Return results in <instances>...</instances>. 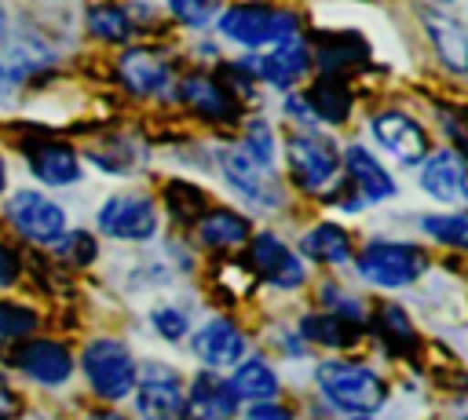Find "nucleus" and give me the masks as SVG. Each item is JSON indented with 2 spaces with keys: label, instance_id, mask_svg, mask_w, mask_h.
I'll list each match as a JSON object with an SVG mask.
<instances>
[{
  "label": "nucleus",
  "instance_id": "nucleus-1",
  "mask_svg": "<svg viewBox=\"0 0 468 420\" xmlns=\"http://www.w3.org/2000/svg\"><path fill=\"white\" fill-rule=\"evenodd\" d=\"M314 383H318L322 398L347 416H369L388 402V383L366 362L325 358L314 365Z\"/></svg>",
  "mask_w": 468,
  "mask_h": 420
},
{
  "label": "nucleus",
  "instance_id": "nucleus-2",
  "mask_svg": "<svg viewBox=\"0 0 468 420\" xmlns=\"http://www.w3.org/2000/svg\"><path fill=\"white\" fill-rule=\"evenodd\" d=\"M216 29L223 40L256 55L289 37H300V18H296V11H285V7H274L263 0H245V4L223 7L216 15Z\"/></svg>",
  "mask_w": 468,
  "mask_h": 420
},
{
  "label": "nucleus",
  "instance_id": "nucleus-3",
  "mask_svg": "<svg viewBox=\"0 0 468 420\" xmlns=\"http://www.w3.org/2000/svg\"><path fill=\"white\" fill-rule=\"evenodd\" d=\"M285 164H289V175L296 183V190L303 194H333L340 183V153L333 146V139L318 135V131H296L289 135L285 142Z\"/></svg>",
  "mask_w": 468,
  "mask_h": 420
},
{
  "label": "nucleus",
  "instance_id": "nucleus-4",
  "mask_svg": "<svg viewBox=\"0 0 468 420\" xmlns=\"http://www.w3.org/2000/svg\"><path fill=\"white\" fill-rule=\"evenodd\" d=\"M355 270L362 281H369L377 289H406L428 270V256L420 245L380 237V241H369L355 256Z\"/></svg>",
  "mask_w": 468,
  "mask_h": 420
},
{
  "label": "nucleus",
  "instance_id": "nucleus-5",
  "mask_svg": "<svg viewBox=\"0 0 468 420\" xmlns=\"http://www.w3.org/2000/svg\"><path fill=\"white\" fill-rule=\"evenodd\" d=\"M216 164H219V175L227 179V186L249 201L252 208H263V212H274L285 205V186L278 183L274 168L252 161L241 146H219L216 150Z\"/></svg>",
  "mask_w": 468,
  "mask_h": 420
},
{
  "label": "nucleus",
  "instance_id": "nucleus-6",
  "mask_svg": "<svg viewBox=\"0 0 468 420\" xmlns=\"http://www.w3.org/2000/svg\"><path fill=\"white\" fill-rule=\"evenodd\" d=\"M80 369L91 383V391L102 398V402H121L135 391V358L132 351L121 343V340H110V336H99L84 347L80 354Z\"/></svg>",
  "mask_w": 468,
  "mask_h": 420
},
{
  "label": "nucleus",
  "instance_id": "nucleus-7",
  "mask_svg": "<svg viewBox=\"0 0 468 420\" xmlns=\"http://www.w3.org/2000/svg\"><path fill=\"white\" fill-rule=\"evenodd\" d=\"M238 66L252 77V84H267L278 91H292L307 73H311V47L303 37H289L267 51L238 58Z\"/></svg>",
  "mask_w": 468,
  "mask_h": 420
},
{
  "label": "nucleus",
  "instance_id": "nucleus-8",
  "mask_svg": "<svg viewBox=\"0 0 468 420\" xmlns=\"http://www.w3.org/2000/svg\"><path fill=\"white\" fill-rule=\"evenodd\" d=\"M135 409L143 420H186V391L172 365L146 362L135 373Z\"/></svg>",
  "mask_w": 468,
  "mask_h": 420
},
{
  "label": "nucleus",
  "instance_id": "nucleus-9",
  "mask_svg": "<svg viewBox=\"0 0 468 420\" xmlns=\"http://www.w3.org/2000/svg\"><path fill=\"white\" fill-rule=\"evenodd\" d=\"M369 135L373 142L391 153L399 164H420L428 153H431V142H428V131L417 117L402 113V110H380L369 117Z\"/></svg>",
  "mask_w": 468,
  "mask_h": 420
},
{
  "label": "nucleus",
  "instance_id": "nucleus-10",
  "mask_svg": "<svg viewBox=\"0 0 468 420\" xmlns=\"http://www.w3.org/2000/svg\"><path fill=\"white\" fill-rule=\"evenodd\" d=\"M7 223L33 245H55L66 234V212L37 190H18L7 201Z\"/></svg>",
  "mask_w": 468,
  "mask_h": 420
},
{
  "label": "nucleus",
  "instance_id": "nucleus-11",
  "mask_svg": "<svg viewBox=\"0 0 468 420\" xmlns=\"http://www.w3.org/2000/svg\"><path fill=\"white\" fill-rule=\"evenodd\" d=\"M99 230L117 241H150L157 234V208L146 194H113L99 208Z\"/></svg>",
  "mask_w": 468,
  "mask_h": 420
},
{
  "label": "nucleus",
  "instance_id": "nucleus-12",
  "mask_svg": "<svg viewBox=\"0 0 468 420\" xmlns=\"http://www.w3.org/2000/svg\"><path fill=\"white\" fill-rule=\"evenodd\" d=\"M249 263H252V270H256L267 285L285 289V292H289V289H300V285L307 281L303 259H300L278 234H271V230L249 237Z\"/></svg>",
  "mask_w": 468,
  "mask_h": 420
},
{
  "label": "nucleus",
  "instance_id": "nucleus-13",
  "mask_svg": "<svg viewBox=\"0 0 468 420\" xmlns=\"http://www.w3.org/2000/svg\"><path fill=\"white\" fill-rule=\"evenodd\" d=\"M4 358H7V365L22 369L29 380H37L44 387H58L73 373V354L55 340H18L15 347L4 351Z\"/></svg>",
  "mask_w": 468,
  "mask_h": 420
},
{
  "label": "nucleus",
  "instance_id": "nucleus-14",
  "mask_svg": "<svg viewBox=\"0 0 468 420\" xmlns=\"http://www.w3.org/2000/svg\"><path fill=\"white\" fill-rule=\"evenodd\" d=\"M420 190L439 205H468V161L442 146L420 161Z\"/></svg>",
  "mask_w": 468,
  "mask_h": 420
},
{
  "label": "nucleus",
  "instance_id": "nucleus-15",
  "mask_svg": "<svg viewBox=\"0 0 468 420\" xmlns=\"http://www.w3.org/2000/svg\"><path fill=\"white\" fill-rule=\"evenodd\" d=\"M245 347H249V340H245V332H241L230 318H208V321L197 325L194 336H190L194 358H197L201 365H208L212 373H216V369H234V365L245 358Z\"/></svg>",
  "mask_w": 468,
  "mask_h": 420
},
{
  "label": "nucleus",
  "instance_id": "nucleus-16",
  "mask_svg": "<svg viewBox=\"0 0 468 420\" xmlns=\"http://www.w3.org/2000/svg\"><path fill=\"white\" fill-rule=\"evenodd\" d=\"M340 168L347 172V186L355 190V197L362 205H380V201H391L395 197V179L391 172L362 146V142H351L340 157Z\"/></svg>",
  "mask_w": 468,
  "mask_h": 420
},
{
  "label": "nucleus",
  "instance_id": "nucleus-17",
  "mask_svg": "<svg viewBox=\"0 0 468 420\" xmlns=\"http://www.w3.org/2000/svg\"><path fill=\"white\" fill-rule=\"evenodd\" d=\"M179 99L212 124H234L241 117V102L212 73H186L179 80Z\"/></svg>",
  "mask_w": 468,
  "mask_h": 420
},
{
  "label": "nucleus",
  "instance_id": "nucleus-18",
  "mask_svg": "<svg viewBox=\"0 0 468 420\" xmlns=\"http://www.w3.org/2000/svg\"><path fill=\"white\" fill-rule=\"evenodd\" d=\"M420 26L428 33V44H431L439 66L453 77H468V29L435 7L420 11Z\"/></svg>",
  "mask_w": 468,
  "mask_h": 420
},
{
  "label": "nucleus",
  "instance_id": "nucleus-19",
  "mask_svg": "<svg viewBox=\"0 0 468 420\" xmlns=\"http://www.w3.org/2000/svg\"><path fill=\"white\" fill-rule=\"evenodd\" d=\"M307 47H311V66H318L322 77H344L347 69L369 58V44L351 29H325Z\"/></svg>",
  "mask_w": 468,
  "mask_h": 420
},
{
  "label": "nucleus",
  "instance_id": "nucleus-20",
  "mask_svg": "<svg viewBox=\"0 0 468 420\" xmlns=\"http://www.w3.org/2000/svg\"><path fill=\"white\" fill-rule=\"evenodd\" d=\"M238 416V398L223 376L212 369L197 373L186 387V420H234Z\"/></svg>",
  "mask_w": 468,
  "mask_h": 420
},
{
  "label": "nucleus",
  "instance_id": "nucleus-21",
  "mask_svg": "<svg viewBox=\"0 0 468 420\" xmlns=\"http://www.w3.org/2000/svg\"><path fill=\"white\" fill-rule=\"evenodd\" d=\"M117 77L132 95H161L172 80V69L150 47H128L117 62Z\"/></svg>",
  "mask_w": 468,
  "mask_h": 420
},
{
  "label": "nucleus",
  "instance_id": "nucleus-22",
  "mask_svg": "<svg viewBox=\"0 0 468 420\" xmlns=\"http://www.w3.org/2000/svg\"><path fill=\"white\" fill-rule=\"evenodd\" d=\"M303 102L314 117V124H344L355 110V95L347 88L344 77H318L307 91H303Z\"/></svg>",
  "mask_w": 468,
  "mask_h": 420
},
{
  "label": "nucleus",
  "instance_id": "nucleus-23",
  "mask_svg": "<svg viewBox=\"0 0 468 420\" xmlns=\"http://www.w3.org/2000/svg\"><path fill=\"white\" fill-rule=\"evenodd\" d=\"M29 168L48 186H69L80 179V157L66 142H37L29 146Z\"/></svg>",
  "mask_w": 468,
  "mask_h": 420
},
{
  "label": "nucleus",
  "instance_id": "nucleus-24",
  "mask_svg": "<svg viewBox=\"0 0 468 420\" xmlns=\"http://www.w3.org/2000/svg\"><path fill=\"white\" fill-rule=\"evenodd\" d=\"M252 237V226H249V219L241 215V212H234V208H212V212H205L201 219H197V241L205 245V248H238V245H245Z\"/></svg>",
  "mask_w": 468,
  "mask_h": 420
},
{
  "label": "nucleus",
  "instance_id": "nucleus-25",
  "mask_svg": "<svg viewBox=\"0 0 468 420\" xmlns=\"http://www.w3.org/2000/svg\"><path fill=\"white\" fill-rule=\"evenodd\" d=\"M300 252L322 267H344L351 259V234L340 223H314L303 237H300Z\"/></svg>",
  "mask_w": 468,
  "mask_h": 420
},
{
  "label": "nucleus",
  "instance_id": "nucleus-26",
  "mask_svg": "<svg viewBox=\"0 0 468 420\" xmlns=\"http://www.w3.org/2000/svg\"><path fill=\"white\" fill-rule=\"evenodd\" d=\"M230 391H234V398L238 402H274V394H278V373L271 369V362H263V358H241L238 365H234V373H230Z\"/></svg>",
  "mask_w": 468,
  "mask_h": 420
},
{
  "label": "nucleus",
  "instance_id": "nucleus-27",
  "mask_svg": "<svg viewBox=\"0 0 468 420\" xmlns=\"http://www.w3.org/2000/svg\"><path fill=\"white\" fill-rule=\"evenodd\" d=\"M373 329H377V336H380L384 351H388V354H395V358H410V354H417V351H420L417 329H413L410 314H406L399 303H384V307L377 310V318H373Z\"/></svg>",
  "mask_w": 468,
  "mask_h": 420
},
{
  "label": "nucleus",
  "instance_id": "nucleus-28",
  "mask_svg": "<svg viewBox=\"0 0 468 420\" xmlns=\"http://www.w3.org/2000/svg\"><path fill=\"white\" fill-rule=\"evenodd\" d=\"M300 340L307 343H318V347H333V351H344V347H355L358 343V325L344 321V318H333L325 310H311L300 318Z\"/></svg>",
  "mask_w": 468,
  "mask_h": 420
},
{
  "label": "nucleus",
  "instance_id": "nucleus-29",
  "mask_svg": "<svg viewBox=\"0 0 468 420\" xmlns=\"http://www.w3.org/2000/svg\"><path fill=\"white\" fill-rule=\"evenodd\" d=\"M165 208H168V215L176 223H197L205 215V208H208V194L201 186L186 183V179H172L165 186Z\"/></svg>",
  "mask_w": 468,
  "mask_h": 420
},
{
  "label": "nucleus",
  "instance_id": "nucleus-30",
  "mask_svg": "<svg viewBox=\"0 0 468 420\" xmlns=\"http://www.w3.org/2000/svg\"><path fill=\"white\" fill-rule=\"evenodd\" d=\"M420 230H424L431 241H439V245H450V248L468 252V208L420 215Z\"/></svg>",
  "mask_w": 468,
  "mask_h": 420
},
{
  "label": "nucleus",
  "instance_id": "nucleus-31",
  "mask_svg": "<svg viewBox=\"0 0 468 420\" xmlns=\"http://www.w3.org/2000/svg\"><path fill=\"white\" fill-rule=\"evenodd\" d=\"M88 29H91V37H99V40H106V44H124L128 33H132V18H128V11L117 7V4H102V7H91Z\"/></svg>",
  "mask_w": 468,
  "mask_h": 420
},
{
  "label": "nucleus",
  "instance_id": "nucleus-32",
  "mask_svg": "<svg viewBox=\"0 0 468 420\" xmlns=\"http://www.w3.org/2000/svg\"><path fill=\"white\" fill-rule=\"evenodd\" d=\"M318 299H322V310L325 314H333V318H344V321H351V325H366V307H362V299L355 296V292H347L344 285H336V281H325L322 289H318Z\"/></svg>",
  "mask_w": 468,
  "mask_h": 420
},
{
  "label": "nucleus",
  "instance_id": "nucleus-33",
  "mask_svg": "<svg viewBox=\"0 0 468 420\" xmlns=\"http://www.w3.org/2000/svg\"><path fill=\"white\" fill-rule=\"evenodd\" d=\"M241 150H245L252 161H260V164L274 168V157H278L274 128H271L263 117H249V124H245V135H241Z\"/></svg>",
  "mask_w": 468,
  "mask_h": 420
},
{
  "label": "nucleus",
  "instance_id": "nucleus-34",
  "mask_svg": "<svg viewBox=\"0 0 468 420\" xmlns=\"http://www.w3.org/2000/svg\"><path fill=\"white\" fill-rule=\"evenodd\" d=\"M95 252H99V245H95V237L84 234V230L62 234V237L55 241V256H58L62 263H69V267H88V263L95 259Z\"/></svg>",
  "mask_w": 468,
  "mask_h": 420
},
{
  "label": "nucleus",
  "instance_id": "nucleus-35",
  "mask_svg": "<svg viewBox=\"0 0 468 420\" xmlns=\"http://www.w3.org/2000/svg\"><path fill=\"white\" fill-rule=\"evenodd\" d=\"M33 329H37V310L0 299V336H7V340H22V336H29Z\"/></svg>",
  "mask_w": 468,
  "mask_h": 420
},
{
  "label": "nucleus",
  "instance_id": "nucleus-36",
  "mask_svg": "<svg viewBox=\"0 0 468 420\" xmlns=\"http://www.w3.org/2000/svg\"><path fill=\"white\" fill-rule=\"evenodd\" d=\"M150 321H154V329H157L168 343L183 340L186 329H190V318H186V310H179V307H154V310H150Z\"/></svg>",
  "mask_w": 468,
  "mask_h": 420
},
{
  "label": "nucleus",
  "instance_id": "nucleus-37",
  "mask_svg": "<svg viewBox=\"0 0 468 420\" xmlns=\"http://www.w3.org/2000/svg\"><path fill=\"white\" fill-rule=\"evenodd\" d=\"M165 4H168V11H172L183 26L201 29V26L212 22V0H165Z\"/></svg>",
  "mask_w": 468,
  "mask_h": 420
},
{
  "label": "nucleus",
  "instance_id": "nucleus-38",
  "mask_svg": "<svg viewBox=\"0 0 468 420\" xmlns=\"http://www.w3.org/2000/svg\"><path fill=\"white\" fill-rule=\"evenodd\" d=\"M241 420H296V416H292V409L282 405V402H252Z\"/></svg>",
  "mask_w": 468,
  "mask_h": 420
},
{
  "label": "nucleus",
  "instance_id": "nucleus-39",
  "mask_svg": "<svg viewBox=\"0 0 468 420\" xmlns=\"http://www.w3.org/2000/svg\"><path fill=\"white\" fill-rule=\"evenodd\" d=\"M18 252L15 248H7L4 241H0V285H15V278H18Z\"/></svg>",
  "mask_w": 468,
  "mask_h": 420
},
{
  "label": "nucleus",
  "instance_id": "nucleus-40",
  "mask_svg": "<svg viewBox=\"0 0 468 420\" xmlns=\"http://www.w3.org/2000/svg\"><path fill=\"white\" fill-rule=\"evenodd\" d=\"M285 113H289V117H296L300 124H314V117H311V110H307L303 95H285Z\"/></svg>",
  "mask_w": 468,
  "mask_h": 420
},
{
  "label": "nucleus",
  "instance_id": "nucleus-41",
  "mask_svg": "<svg viewBox=\"0 0 468 420\" xmlns=\"http://www.w3.org/2000/svg\"><path fill=\"white\" fill-rule=\"evenodd\" d=\"M15 416H18V394L0 383V420H15Z\"/></svg>",
  "mask_w": 468,
  "mask_h": 420
},
{
  "label": "nucleus",
  "instance_id": "nucleus-42",
  "mask_svg": "<svg viewBox=\"0 0 468 420\" xmlns=\"http://www.w3.org/2000/svg\"><path fill=\"white\" fill-rule=\"evenodd\" d=\"M84 420H128V416H121V413H91Z\"/></svg>",
  "mask_w": 468,
  "mask_h": 420
},
{
  "label": "nucleus",
  "instance_id": "nucleus-43",
  "mask_svg": "<svg viewBox=\"0 0 468 420\" xmlns=\"http://www.w3.org/2000/svg\"><path fill=\"white\" fill-rule=\"evenodd\" d=\"M0 190H4V161H0Z\"/></svg>",
  "mask_w": 468,
  "mask_h": 420
},
{
  "label": "nucleus",
  "instance_id": "nucleus-44",
  "mask_svg": "<svg viewBox=\"0 0 468 420\" xmlns=\"http://www.w3.org/2000/svg\"><path fill=\"white\" fill-rule=\"evenodd\" d=\"M351 420H373V416H351Z\"/></svg>",
  "mask_w": 468,
  "mask_h": 420
},
{
  "label": "nucleus",
  "instance_id": "nucleus-45",
  "mask_svg": "<svg viewBox=\"0 0 468 420\" xmlns=\"http://www.w3.org/2000/svg\"><path fill=\"white\" fill-rule=\"evenodd\" d=\"M439 4H453V0H439Z\"/></svg>",
  "mask_w": 468,
  "mask_h": 420
},
{
  "label": "nucleus",
  "instance_id": "nucleus-46",
  "mask_svg": "<svg viewBox=\"0 0 468 420\" xmlns=\"http://www.w3.org/2000/svg\"><path fill=\"white\" fill-rule=\"evenodd\" d=\"M0 33H4V22H0Z\"/></svg>",
  "mask_w": 468,
  "mask_h": 420
}]
</instances>
